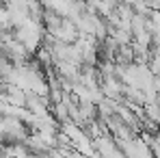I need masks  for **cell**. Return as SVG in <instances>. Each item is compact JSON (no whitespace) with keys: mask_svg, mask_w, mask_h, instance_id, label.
<instances>
[{"mask_svg":"<svg viewBox=\"0 0 160 158\" xmlns=\"http://www.w3.org/2000/svg\"><path fill=\"white\" fill-rule=\"evenodd\" d=\"M15 39L26 48L28 52H35L39 48V43L43 41V24L35 22V20H28L22 26L15 28Z\"/></svg>","mask_w":160,"mask_h":158,"instance_id":"obj_1","label":"cell"}]
</instances>
